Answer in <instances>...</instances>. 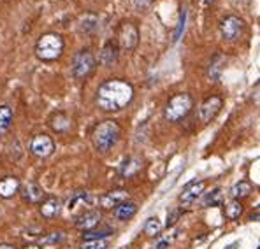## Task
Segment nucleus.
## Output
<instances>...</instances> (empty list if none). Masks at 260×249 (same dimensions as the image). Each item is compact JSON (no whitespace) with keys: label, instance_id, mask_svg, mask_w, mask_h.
<instances>
[{"label":"nucleus","instance_id":"nucleus-1","mask_svg":"<svg viewBox=\"0 0 260 249\" xmlns=\"http://www.w3.org/2000/svg\"><path fill=\"white\" fill-rule=\"evenodd\" d=\"M134 86L125 79H108L99 86L95 104L104 113H118L134 100Z\"/></svg>","mask_w":260,"mask_h":249},{"label":"nucleus","instance_id":"nucleus-2","mask_svg":"<svg viewBox=\"0 0 260 249\" xmlns=\"http://www.w3.org/2000/svg\"><path fill=\"white\" fill-rule=\"evenodd\" d=\"M121 137V126L114 120H104L101 121L91 132V144H93L95 151L108 155L113 151V148L118 144Z\"/></svg>","mask_w":260,"mask_h":249},{"label":"nucleus","instance_id":"nucleus-3","mask_svg":"<svg viewBox=\"0 0 260 249\" xmlns=\"http://www.w3.org/2000/svg\"><path fill=\"white\" fill-rule=\"evenodd\" d=\"M63 49H65L63 37L56 32H48V33H43V35L37 39L34 53H36V56L41 62L51 63V62L60 60V56L63 55Z\"/></svg>","mask_w":260,"mask_h":249},{"label":"nucleus","instance_id":"nucleus-4","mask_svg":"<svg viewBox=\"0 0 260 249\" xmlns=\"http://www.w3.org/2000/svg\"><path fill=\"white\" fill-rule=\"evenodd\" d=\"M193 109V100L188 93H176L169 98L164 109V118L169 123H178V121L185 120Z\"/></svg>","mask_w":260,"mask_h":249},{"label":"nucleus","instance_id":"nucleus-5","mask_svg":"<svg viewBox=\"0 0 260 249\" xmlns=\"http://www.w3.org/2000/svg\"><path fill=\"white\" fill-rule=\"evenodd\" d=\"M95 68H97V58L91 53V49H79L72 58V76L78 81L88 79L95 72Z\"/></svg>","mask_w":260,"mask_h":249},{"label":"nucleus","instance_id":"nucleus-6","mask_svg":"<svg viewBox=\"0 0 260 249\" xmlns=\"http://www.w3.org/2000/svg\"><path fill=\"white\" fill-rule=\"evenodd\" d=\"M118 42L123 51H134L139 44V28L136 23L123 21L118 26Z\"/></svg>","mask_w":260,"mask_h":249},{"label":"nucleus","instance_id":"nucleus-7","mask_svg":"<svg viewBox=\"0 0 260 249\" xmlns=\"http://www.w3.org/2000/svg\"><path fill=\"white\" fill-rule=\"evenodd\" d=\"M244 30V20L236 14H227L223 20L220 21V33L225 41L234 42L243 35Z\"/></svg>","mask_w":260,"mask_h":249},{"label":"nucleus","instance_id":"nucleus-8","mask_svg":"<svg viewBox=\"0 0 260 249\" xmlns=\"http://www.w3.org/2000/svg\"><path fill=\"white\" fill-rule=\"evenodd\" d=\"M221 107H223V98L218 97V95H211L209 98H206L201 104V107H199V120H201V123H211L220 114Z\"/></svg>","mask_w":260,"mask_h":249},{"label":"nucleus","instance_id":"nucleus-9","mask_svg":"<svg viewBox=\"0 0 260 249\" xmlns=\"http://www.w3.org/2000/svg\"><path fill=\"white\" fill-rule=\"evenodd\" d=\"M55 151V140L48 135V133H37L32 140H30V153L37 158H48Z\"/></svg>","mask_w":260,"mask_h":249},{"label":"nucleus","instance_id":"nucleus-10","mask_svg":"<svg viewBox=\"0 0 260 249\" xmlns=\"http://www.w3.org/2000/svg\"><path fill=\"white\" fill-rule=\"evenodd\" d=\"M93 204V197H91L88 191L85 190H79V191H74V193L71 195V198H69L67 202V209L71 214H74V216H79V210L83 212H86V207H90V205Z\"/></svg>","mask_w":260,"mask_h":249},{"label":"nucleus","instance_id":"nucleus-11","mask_svg":"<svg viewBox=\"0 0 260 249\" xmlns=\"http://www.w3.org/2000/svg\"><path fill=\"white\" fill-rule=\"evenodd\" d=\"M101 220H102V214L99 212V210H86V212L79 214V216H76V228L81 230V232H90V230L97 228L99 225H101Z\"/></svg>","mask_w":260,"mask_h":249},{"label":"nucleus","instance_id":"nucleus-12","mask_svg":"<svg viewBox=\"0 0 260 249\" xmlns=\"http://www.w3.org/2000/svg\"><path fill=\"white\" fill-rule=\"evenodd\" d=\"M204 190H206V181H192L190 185L183 188V193L179 195V202L183 205H192L204 193Z\"/></svg>","mask_w":260,"mask_h":249},{"label":"nucleus","instance_id":"nucleus-13","mask_svg":"<svg viewBox=\"0 0 260 249\" xmlns=\"http://www.w3.org/2000/svg\"><path fill=\"white\" fill-rule=\"evenodd\" d=\"M128 198V191L127 190H113V191H108V193H104L101 198H99V205H101L102 209H114L116 205L123 204V202H127Z\"/></svg>","mask_w":260,"mask_h":249},{"label":"nucleus","instance_id":"nucleus-14","mask_svg":"<svg viewBox=\"0 0 260 249\" xmlns=\"http://www.w3.org/2000/svg\"><path fill=\"white\" fill-rule=\"evenodd\" d=\"M118 56H120V53H118L116 42L108 41L102 46L101 55H99V62H101V65H104L106 68H109V67H113V65H116Z\"/></svg>","mask_w":260,"mask_h":249},{"label":"nucleus","instance_id":"nucleus-15","mask_svg":"<svg viewBox=\"0 0 260 249\" xmlns=\"http://www.w3.org/2000/svg\"><path fill=\"white\" fill-rule=\"evenodd\" d=\"M41 214H43V218L46 220H53V218L60 216V212H62V200L56 197H48L44 198L43 202H41Z\"/></svg>","mask_w":260,"mask_h":249},{"label":"nucleus","instance_id":"nucleus-16","mask_svg":"<svg viewBox=\"0 0 260 249\" xmlns=\"http://www.w3.org/2000/svg\"><path fill=\"white\" fill-rule=\"evenodd\" d=\"M20 179L16 175H7V177L0 179V198H13L20 190Z\"/></svg>","mask_w":260,"mask_h":249},{"label":"nucleus","instance_id":"nucleus-17","mask_svg":"<svg viewBox=\"0 0 260 249\" xmlns=\"http://www.w3.org/2000/svg\"><path fill=\"white\" fill-rule=\"evenodd\" d=\"M49 126L53 132L56 133H65L72 128V120L65 113H55L49 118Z\"/></svg>","mask_w":260,"mask_h":249},{"label":"nucleus","instance_id":"nucleus-18","mask_svg":"<svg viewBox=\"0 0 260 249\" xmlns=\"http://www.w3.org/2000/svg\"><path fill=\"white\" fill-rule=\"evenodd\" d=\"M20 188H21L23 198H25L26 202H30V204H36V202H39L41 198L44 197V190L34 181L26 183V185H23Z\"/></svg>","mask_w":260,"mask_h":249},{"label":"nucleus","instance_id":"nucleus-19","mask_svg":"<svg viewBox=\"0 0 260 249\" xmlns=\"http://www.w3.org/2000/svg\"><path fill=\"white\" fill-rule=\"evenodd\" d=\"M99 20L97 14L93 13H86L83 14L81 18H79V32L81 33H86V35H91V33H95L99 30Z\"/></svg>","mask_w":260,"mask_h":249},{"label":"nucleus","instance_id":"nucleus-20","mask_svg":"<svg viewBox=\"0 0 260 249\" xmlns=\"http://www.w3.org/2000/svg\"><path fill=\"white\" fill-rule=\"evenodd\" d=\"M141 167H143V160H141L139 156H130V158L125 160L123 167H121V170H120L121 177H125V179L134 177V175L141 170Z\"/></svg>","mask_w":260,"mask_h":249},{"label":"nucleus","instance_id":"nucleus-21","mask_svg":"<svg viewBox=\"0 0 260 249\" xmlns=\"http://www.w3.org/2000/svg\"><path fill=\"white\" fill-rule=\"evenodd\" d=\"M225 62H227V58H225L223 55H215L211 60V63H209V68H208V78L211 79V81H218L221 76V72H223V67H225Z\"/></svg>","mask_w":260,"mask_h":249},{"label":"nucleus","instance_id":"nucleus-22","mask_svg":"<svg viewBox=\"0 0 260 249\" xmlns=\"http://www.w3.org/2000/svg\"><path fill=\"white\" fill-rule=\"evenodd\" d=\"M137 212V205L134 202H123V204L114 207V216L120 221H128L130 218H134Z\"/></svg>","mask_w":260,"mask_h":249},{"label":"nucleus","instance_id":"nucleus-23","mask_svg":"<svg viewBox=\"0 0 260 249\" xmlns=\"http://www.w3.org/2000/svg\"><path fill=\"white\" fill-rule=\"evenodd\" d=\"M13 118L14 113L9 105H0V137L9 132L11 125H13Z\"/></svg>","mask_w":260,"mask_h":249},{"label":"nucleus","instance_id":"nucleus-24","mask_svg":"<svg viewBox=\"0 0 260 249\" xmlns=\"http://www.w3.org/2000/svg\"><path fill=\"white\" fill-rule=\"evenodd\" d=\"M251 191H253V185H251L250 181H239L231 188V197L234 198V200H239V198L250 197Z\"/></svg>","mask_w":260,"mask_h":249},{"label":"nucleus","instance_id":"nucleus-25","mask_svg":"<svg viewBox=\"0 0 260 249\" xmlns=\"http://www.w3.org/2000/svg\"><path fill=\"white\" fill-rule=\"evenodd\" d=\"M186 21H188V9L186 7H181V13H179V20H178V25L174 28V33H173V42L181 41L183 33H185V28H186Z\"/></svg>","mask_w":260,"mask_h":249},{"label":"nucleus","instance_id":"nucleus-26","mask_svg":"<svg viewBox=\"0 0 260 249\" xmlns=\"http://www.w3.org/2000/svg\"><path fill=\"white\" fill-rule=\"evenodd\" d=\"M144 233H146L148 237H155L158 235L160 232H162V223H160V220L156 216H151L146 220V223H144Z\"/></svg>","mask_w":260,"mask_h":249},{"label":"nucleus","instance_id":"nucleus-27","mask_svg":"<svg viewBox=\"0 0 260 249\" xmlns=\"http://www.w3.org/2000/svg\"><path fill=\"white\" fill-rule=\"evenodd\" d=\"M241 214H243V204H241L239 200L232 198V200L225 205V216H227L229 220H238Z\"/></svg>","mask_w":260,"mask_h":249},{"label":"nucleus","instance_id":"nucleus-28","mask_svg":"<svg viewBox=\"0 0 260 249\" xmlns=\"http://www.w3.org/2000/svg\"><path fill=\"white\" fill-rule=\"evenodd\" d=\"M113 233H114L113 228L106 227V228H93L90 232H85L83 237H85V240H97V239H106V237L113 235Z\"/></svg>","mask_w":260,"mask_h":249},{"label":"nucleus","instance_id":"nucleus-29","mask_svg":"<svg viewBox=\"0 0 260 249\" xmlns=\"http://www.w3.org/2000/svg\"><path fill=\"white\" fill-rule=\"evenodd\" d=\"M221 198H223V193H221V190H220V188H215L211 193L206 195L202 205H204V207H209V205H211V207H213V205L221 204Z\"/></svg>","mask_w":260,"mask_h":249},{"label":"nucleus","instance_id":"nucleus-30","mask_svg":"<svg viewBox=\"0 0 260 249\" xmlns=\"http://www.w3.org/2000/svg\"><path fill=\"white\" fill-rule=\"evenodd\" d=\"M65 240L63 232H53L49 235H46L44 239H41V244H48V246H56V244H62Z\"/></svg>","mask_w":260,"mask_h":249},{"label":"nucleus","instance_id":"nucleus-31","mask_svg":"<svg viewBox=\"0 0 260 249\" xmlns=\"http://www.w3.org/2000/svg\"><path fill=\"white\" fill-rule=\"evenodd\" d=\"M108 239H97V240H85L81 249H108Z\"/></svg>","mask_w":260,"mask_h":249},{"label":"nucleus","instance_id":"nucleus-32","mask_svg":"<svg viewBox=\"0 0 260 249\" xmlns=\"http://www.w3.org/2000/svg\"><path fill=\"white\" fill-rule=\"evenodd\" d=\"M153 2H155V0H132V6L136 11L144 13V11H148L153 6Z\"/></svg>","mask_w":260,"mask_h":249},{"label":"nucleus","instance_id":"nucleus-33","mask_svg":"<svg viewBox=\"0 0 260 249\" xmlns=\"http://www.w3.org/2000/svg\"><path fill=\"white\" fill-rule=\"evenodd\" d=\"M179 214H181V210H179V209H174L171 214H167V228L174 227L176 221H178V218H179Z\"/></svg>","mask_w":260,"mask_h":249},{"label":"nucleus","instance_id":"nucleus-34","mask_svg":"<svg viewBox=\"0 0 260 249\" xmlns=\"http://www.w3.org/2000/svg\"><path fill=\"white\" fill-rule=\"evenodd\" d=\"M173 239H174V237H164V239H160L158 242H156L155 249H166L171 242H173Z\"/></svg>","mask_w":260,"mask_h":249},{"label":"nucleus","instance_id":"nucleus-35","mask_svg":"<svg viewBox=\"0 0 260 249\" xmlns=\"http://www.w3.org/2000/svg\"><path fill=\"white\" fill-rule=\"evenodd\" d=\"M0 249H16V247L11 246V244H0Z\"/></svg>","mask_w":260,"mask_h":249},{"label":"nucleus","instance_id":"nucleus-36","mask_svg":"<svg viewBox=\"0 0 260 249\" xmlns=\"http://www.w3.org/2000/svg\"><path fill=\"white\" fill-rule=\"evenodd\" d=\"M213 2H215V0H201L202 6H211Z\"/></svg>","mask_w":260,"mask_h":249},{"label":"nucleus","instance_id":"nucleus-37","mask_svg":"<svg viewBox=\"0 0 260 249\" xmlns=\"http://www.w3.org/2000/svg\"><path fill=\"white\" fill-rule=\"evenodd\" d=\"M23 249H41L39 246H36V244H32V246H25Z\"/></svg>","mask_w":260,"mask_h":249}]
</instances>
